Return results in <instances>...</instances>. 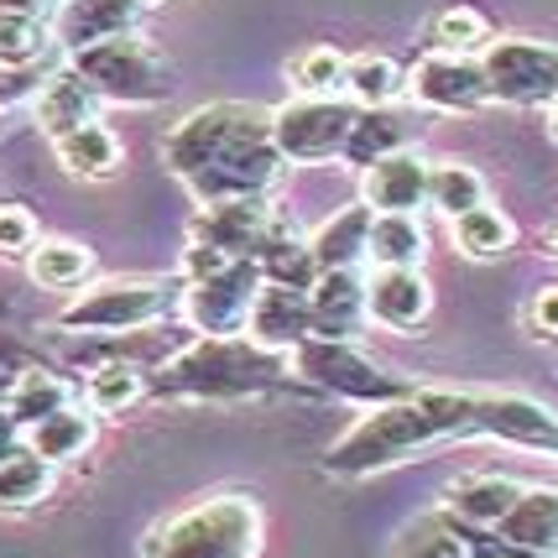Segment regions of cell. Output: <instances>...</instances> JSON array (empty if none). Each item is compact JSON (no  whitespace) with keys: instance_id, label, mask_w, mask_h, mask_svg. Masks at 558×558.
I'll return each instance as SVG.
<instances>
[{"instance_id":"cell-34","label":"cell","mask_w":558,"mask_h":558,"mask_svg":"<svg viewBox=\"0 0 558 558\" xmlns=\"http://www.w3.org/2000/svg\"><path fill=\"white\" fill-rule=\"evenodd\" d=\"M262 277H267V282H282V288L308 292L318 282V262L303 241H288V235H282V241L262 256Z\"/></svg>"},{"instance_id":"cell-30","label":"cell","mask_w":558,"mask_h":558,"mask_svg":"<svg viewBox=\"0 0 558 558\" xmlns=\"http://www.w3.org/2000/svg\"><path fill=\"white\" fill-rule=\"evenodd\" d=\"M151 371L142 361H105L89 371V413H125L146 397Z\"/></svg>"},{"instance_id":"cell-14","label":"cell","mask_w":558,"mask_h":558,"mask_svg":"<svg viewBox=\"0 0 558 558\" xmlns=\"http://www.w3.org/2000/svg\"><path fill=\"white\" fill-rule=\"evenodd\" d=\"M361 194L371 215H413L417 204H428V162L397 146L371 168H361Z\"/></svg>"},{"instance_id":"cell-37","label":"cell","mask_w":558,"mask_h":558,"mask_svg":"<svg viewBox=\"0 0 558 558\" xmlns=\"http://www.w3.org/2000/svg\"><path fill=\"white\" fill-rule=\"evenodd\" d=\"M37 241H43L37 219L26 215L22 204H0V262H22V256H32Z\"/></svg>"},{"instance_id":"cell-2","label":"cell","mask_w":558,"mask_h":558,"mask_svg":"<svg viewBox=\"0 0 558 558\" xmlns=\"http://www.w3.org/2000/svg\"><path fill=\"white\" fill-rule=\"evenodd\" d=\"M475 434V391H408L381 402L371 417H361L350 434L329 449V475H376L391 464L413 460L417 449L444 438Z\"/></svg>"},{"instance_id":"cell-7","label":"cell","mask_w":558,"mask_h":558,"mask_svg":"<svg viewBox=\"0 0 558 558\" xmlns=\"http://www.w3.org/2000/svg\"><path fill=\"white\" fill-rule=\"evenodd\" d=\"M288 361L308 376V381H318V387L340 391V397H355V402H391V397H408V381H397L391 371H381V365L371 361V355H361L355 344L344 340H329V335H308V340H298L288 350Z\"/></svg>"},{"instance_id":"cell-8","label":"cell","mask_w":558,"mask_h":558,"mask_svg":"<svg viewBox=\"0 0 558 558\" xmlns=\"http://www.w3.org/2000/svg\"><path fill=\"white\" fill-rule=\"evenodd\" d=\"M262 262H230V267L209 271L183 288V318L194 324L198 335H241L251 324L256 308V292H262Z\"/></svg>"},{"instance_id":"cell-19","label":"cell","mask_w":558,"mask_h":558,"mask_svg":"<svg viewBox=\"0 0 558 558\" xmlns=\"http://www.w3.org/2000/svg\"><path fill=\"white\" fill-rule=\"evenodd\" d=\"M308 303H314V335L344 340L355 329V318L365 314V282L355 277V267H329L308 288Z\"/></svg>"},{"instance_id":"cell-41","label":"cell","mask_w":558,"mask_h":558,"mask_svg":"<svg viewBox=\"0 0 558 558\" xmlns=\"http://www.w3.org/2000/svg\"><path fill=\"white\" fill-rule=\"evenodd\" d=\"M533 324H537V329H543V335H558V288H554V292H543V298H537Z\"/></svg>"},{"instance_id":"cell-44","label":"cell","mask_w":558,"mask_h":558,"mask_svg":"<svg viewBox=\"0 0 558 558\" xmlns=\"http://www.w3.org/2000/svg\"><path fill=\"white\" fill-rule=\"evenodd\" d=\"M554 256H558V230H554Z\"/></svg>"},{"instance_id":"cell-29","label":"cell","mask_w":558,"mask_h":558,"mask_svg":"<svg viewBox=\"0 0 558 558\" xmlns=\"http://www.w3.org/2000/svg\"><path fill=\"white\" fill-rule=\"evenodd\" d=\"M365 230H371V209L365 204H350V209H340V215L329 219L324 230L314 235V262L318 271H329V267H355L365 256Z\"/></svg>"},{"instance_id":"cell-35","label":"cell","mask_w":558,"mask_h":558,"mask_svg":"<svg viewBox=\"0 0 558 558\" xmlns=\"http://www.w3.org/2000/svg\"><path fill=\"white\" fill-rule=\"evenodd\" d=\"M486 37H490V26L475 5H449V11L434 16V48L438 52H475V48H486Z\"/></svg>"},{"instance_id":"cell-9","label":"cell","mask_w":558,"mask_h":558,"mask_svg":"<svg viewBox=\"0 0 558 558\" xmlns=\"http://www.w3.org/2000/svg\"><path fill=\"white\" fill-rule=\"evenodd\" d=\"M481 69H486L490 99H507V105H548V99H558V48L554 43L501 37V43L486 48Z\"/></svg>"},{"instance_id":"cell-25","label":"cell","mask_w":558,"mask_h":558,"mask_svg":"<svg viewBox=\"0 0 558 558\" xmlns=\"http://www.w3.org/2000/svg\"><path fill=\"white\" fill-rule=\"evenodd\" d=\"M16 428H32V423H43L48 413L58 408H69V381L63 376H52V371H22V376H11V387H5V402H0Z\"/></svg>"},{"instance_id":"cell-27","label":"cell","mask_w":558,"mask_h":558,"mask_svg":"<svg viewBox=\"0 0 558 558\" xmlns=\"http://www.w3.org/2000/svg\"><path fill=\"white\" fill-rule=\"evenodd\" d=\"M26 444H32L43 460L69 464V460H78V454L95 444V417L78 413V408H58V413H48L43 423H32V428H26Z\"/></svg>"},{"instance_id":"cell-16","label":"cell","mask_w":558,"mask_h":558,"mask_svg":"<svg viewBox=\"0 0 558 558\" xmlns=\"http://www.w3.org/2000/svg\"><path fill=\"white\" fill-rule=\"evenodd\" d=\"M251 340L256 344H271V350H292L298 340L314 335V303L308 292L298 288H282V282H262L256 292V308H251Z\"/></svg>"},{"instance_id":"cell-5","label":"cell","mask_w":558,"mask_h":558,"mask_svg":"<svg viewBox=\"0 0 558 558\" xmlns=\"http://www.w3.org/2000/svg\"><path fill=\"white\" fill-rule=\"evenodd\" d=\"M178 303H183V288L168 277H116V282H99L84 298H73L58 324L84 329V335H125V329L162 324Z\"/></svg>"},{"instance_id":"cell-6","label":"cell","mask_w":558,"mask_h":558,"mask_svg":"<svg viewBox=\"0 0 558 558\" xmlns=\"http://www.w3.org/2000/svg\"><path fill=\"white\" fill-rule=\"evenodd\" d=\"M73 73L89 78L99 99H121V105H157L168 95V63L131 32L78 48L73 52Z\"/></svg>"},{"instance_id":"cell-42","label":"cell","mask_w":558,"mask_h":558,"mask_svg":"<svg viewBox=\"0 0 558 558\" xmlns=\"http://www.w3.org/2000/svg\"><path fill=\"white\" fill-rule=\"evenodd\" d=\"M16 434H22V428H16V423H11V413L0 408V460H5V454L16 449Z\"/></svg>"},{"instance_id":"cell-23","label":"cell","mask_w":558,"mask_h":558,"mask_svg":"<svg viewBox=\"0 0 558 558\" xmlns=\"http://www.w3.org/2000/svg\"><path fill=\"white\" fill-rule=\"evenodd\" d=\"M58 481V464L43 460L32 444H16L5 460H0V511H26L37 507Z\"/></svg>"},{"instance_id":"cell-38","label":"cell","mask_w":558,"mask_h":558,"mask_svg":"<svg viewBox=\"0 0 558 558\" xmlns=\"http://www.w3.org/2000/svg\"><path fill=\"white\" fill-rule=\"evenodd\" d=\"M292 78H298V89L324 95V89L344 84V58L335 48H308L303 58H298V63H292Z\"/></svg>"},{"instance_id":"cell-13","label":"cell","mask_w":558,"mask_h":558,"mask_svg":"<svg viewBox=\"0 0 558 558\" xmlns=\"http://www.w3.org/2000/svg\"><path fill=\"white\" fill-rule=\"evenodd\" d=\"M413 95L428 105V110H481L490 99V84H486V69L481 58L470 52H428L423 63L413 69Z\"/></svg>"},{"instance_id":"cell-32","label":"cell","mask_w":558,"mask_h":558,"mask_svg":"<svg viewBox=\"0 0 558 558\" xmlns=\"http://www.w3.org/2000/svg\"><path fill=\"white\" fill-rule=\"evenodd\" d=\"M344 84L350 95L361 99L365 110H381L402 95V73L391 58H376V52H361V58H344Z\"/></svg>"},{"instance_id":"cell-10","label":"cell","mask_w":558,"mask_h":558,"mask_svg":"<svg viewBox=\"0 0 558 558\" xmlns=\"http://www.w3.org/2000/svg\"><path fill=\"white\" fill-rule=\"evenodd\" d=\"M355 131V110L340 99H298L271 116V142L292 162H324V157H344V142Z\"/></svg>"},{"instance_id":"cell-21","label":"cell","mask_w":558,"mask_h":558,"mask_svg":"<svg viewBox=\"0 0 558 558\" xmlns=\"http://www.w3.org/2000/svg\"><path fill=\"white\" fill-rule=\"evenodd\" d=\"M517 490L522 486H517L511 475H464V481L449 486L444 511H449L460 527H496V522L511 511Z\"/></svg>"},{"instance_id":"cell-31","label":"cell","mask_w":558,"mask_h":558,"mask_svg":"<svg viewBox=\"0 0 558 558\" xmlns=\"http://www.w3.org/2000/svg\"><path fill=\"white\" fill-rule=\"evenodd\" d=\"M428 204H434L438 215H464V209H475V204H486V183H481V172L464 168V162H438L428 168Z\"/></svg>"},{"instance_id":"cell-3","label":"cell","mask_w":558,"mask_h":558,"mask_svg":"<svg viewBox=\"0 0 558 558\" xmlns=\"http://www.w3.org/2000/svg\"><path fill=\"white\" fill-rule=\"evenodd\" d=\"M292 376L288 350L256 344L251 335H204L198 344L178 350L151 381V397H256V391L282 387Z\"/></svg>"},{"instance_id":"cell-26","label":"cell","mask_w":558,"mask_h":558,"mask_svg":"<svg viewBox=\"0 0 558 558\" xmlns=\"http://www.w3.org/2000/svg\"><path fill=\"white\" fill-rule=\"evenodd\" d=\"M428 251V235L413 215H371V230H365V256L376 267H417Z\"/></svg>"},{"instance_id":"cell-39","label":"cell","mask_w":558,"mask_h":558,"mask_svg":"<svg viewBox=\"0 0 558 558\" xmlns=\"http://www.w3.org/2000/svg\"><path fill=\"white\" fill-rule=\"evenodd\" d=\"M22 371H32V350H26V344H16L5 329H0V376L11 381V376H22Z\"/></svg>"},{"instance_id":"cell-28","label":"cell","mask_w":558,"mask_h":558,"mask_svg":"<svg viewBox=\"0 0 558 558\" xmlns=\"http://www.w3.org/2000/svg\"><path fill=\"white\" fill-rule=\"evenodd\" d=\"M511 241H517L511 219L501 209H490V204H475V209L454 215V245L470 262H501L511 251Z\"/></svg>"},{"instance_id":"cell-12","label":"cell","mask_w":558,"mask_h":558,"mask_svg":"<svg viewBox=\"0 0 558 558\" xmlns=\"http://www.w3.org/2000/svg\"><path fill=\"white\" fill-rule=\"evenodd\" d=\"M475 434L558 454V413L522 391H475Z\"/></svg>"},{"instance_id":"cell-17","label":"cell","mask_w":558,"mask_h":558,"mask_svg":"<svg viewBox=\"0 0 558 558\" xmlns=\"http://www.w3.org/2000/svg\"><path fill=\"white\" fill-rule=\"evenodd\" d=\"M496 533L517 554H554L558 548V486H522Z\"/></svg>"},{"instance_id":"cell-4","label":"cell","mask_w":558,"mask_h":558,"mask_svg":"<svg viewBox=\"0 0 558 558\" xmlns=\"http://www.w3.org/2000/svg\"><path fill=\"white\" fill-rule=\"evenodd\" d=\"M146 558H256L262 554V507L256 496H209L151 527Z\"/></svg>"},{"instance_id":"cell-24","label":"cell","mask_w":558,"mask_h":558,"mask_svg":"<svg viewBox=\"0 0 558 558\" xmlns=\"http://www.w3.org/2000/svg\"><path fill=\"white\" fill-rule=\"evenodd\" d=\"M26 271L48 292H78L95 277V251L78 241H37V251L26 256Z\"/></svg>"},{"instance_id":"cell-40","label":"cell","mask_w":558,"mask_h":558,"mask_svg":"<svg viewBox=\"0 0 558 558\" xmlns=\"http://www.w3.org/2000/svg\"><path fill=\"white\" fill-rule=\"evenodd\" d=\"M48 0H0V22H43Z\"/></svg>"},{"instance_id":"cell-22","label":"cell","mask_w":558,"mask_h":558,"mask_svg":"<svg viewBox=\"0 0 558 558\" xmlns=\"http://www.w3.org/2000/svg\"><path fill=\"white\" fill-rule=\"evenodd\" d=\"M52 151H58V162H63L73 178H116V172H121V157H125L121 136L105 121L73 125L69 136L52 142Z\"/></svg>"},{"instance_id":"cell-43","label":"cell","mask_w":558,"mask_h":558,"mask_svg":"<svg viewBox=\"0 0 558 558\" xmlns=\"http://www.w3.org/2000/svg\"><path fill=\"white\" fill-rule=\"evenodd\" d=\"M548 131H554V142H558V99H548Z\"/></svg>"},{"instance_id":"cell-11","label":"cell","mask_w":558,"mask_h":558,"mask_svg":"<svg viewBox=\"0 0 558 558\" xmlns=\"http://www.w3.org/2000/svg\"><path fill=\"white\" fill-rule=\"evenodd\" d=\"M194 241L225 251L230 262H262L282 241V230L262 198H225V204H204V215L194 219Z\"/></svg>"},{"instance_id":"cell-36","label":"cell","mask_w":558,"mask_h":558,"mask_svg":"<svg viewBox=\"0 0 558 558\" xmlns=\"http://www.w3.org/2000/svg\"><path fill=\"white\" fill-rule=\"evenodd\" d=\"M397 558H475V543H470L460 527L434 522V527H423V533L408 537V548H402Z\"/></svg>"},{"instance_id":"cell-20","label":"cell","mask_w":558,"mask_h":558,"mask_svg":"<svg viewBox=\"0 0 558 558\" xmlns=\"http://www.w3.org/2000/svg\"><path fill=\"white\" fill-rule=\"evenodd\" d=\"M37 121H43V131H48L52 142L69 136L73 125L99 121V89L89 78H78L73 69L52 73L48 84H43V95H37Z\"/></svg>"},{"instance_id":"cell-1","label":"cell","mask_w":558,"mask_h":558,"mask_svg":"<svg viewBox=\"0 0 558 558\" xmlns=\"http://www.w3.org/2000/svg\"><path fill=\"white\" fill-rule=\"evenodd\" d=\"M168 162L198 204H225V198H262L277 178L282 151L271 142V116L256 105H204L162 142Z\"/></svg>"},{"instance_id":"cell-18","label":"cell","mask_w":558,"mask_h":558,"mask_svg":"<svg viewBox=\"0 0 558 558\" xmlns=\"http://www.w3.org/2000/svg\"><path fill=\"white\" fill-rule=\"evenodd\" d=\"M142 16V0H69L58 11V43L63 48H89V43H105V37H121L131 32V22Z\"/></svg>"},{"instance_id":"cell-15","label":"cell","mask_w":558,"mask_h":558,"mask_svg":"<svg viewBox=\"0 0 558 558\" xmlns=\"http://www.w3.org/2000/svg\"><path fill=\"white\" fill-rule=\"evenodd\" d=\"M434 308V288L417 267H381L365 282V314L387 329H417Z\"/></svg>"},{"instance_id":"cell-33","label":"cell","mask_w":558,"mask_h":558,"mask_svg":"<svg viewBox=\"0 0 558 558\" xmlns=\"http://www.w3.org/2000/svg\"><path fill=\"white\" fill-rule=\"evenodd\" d=\"M402 146V125L381 116V110H371V116H355V131H350V142H344V162H355V168H371L376 157H387Z\"/></svg>"}]
</instances>
